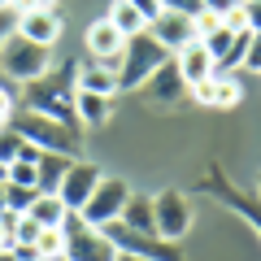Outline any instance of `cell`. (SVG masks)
<instances>
[{
	"mask_svg": "<svg viewBox=\"0 0 261 261\" xmlns=\"http://www.w3.org/2000/svg\"><path fill=\"white\" fill-rule=\"evenodd\" d=\"M161 61H170V53L148 35V31L130 35L126 48H122V57H118V92H140L144 79H148Z\"/></svg>",
	"mask_w": 261,
	"mask_h": 261,
	"instance_id": "obj_4",
	"label": "cell"
},
{
	"mask_svg": "<svg viewBox=\"0 0 261 261\" xmlns=\"http://www.w3.org/2000/svg\"><path fill=\"white\" fill-rule=\"evenodd\" d=\"M192 27H196V39H205V35H214V31L222 27V13H218V9H196L192 13Z\"/></svg>",
	"mask_w": 261,
	"mask_h": 261,
	"instance_id": "obj_25",
	"label": "cell"
},
{
	"mask_svg": "<svg viewBox=\"0 0 261 261\" xmlns=\"http://www.w3.org/2000/svg\"><path fill=\"white\" fill-rule=\"evenodd\" d=\"M9 5H13V0H0V9H9Z\"/></svg>",
	"mask_w": 261,
	"mask_h": 261,
	"instance_id": "obj_38",
	"label": "cell"
},
{
	"mask_svg": "<svg viewBox=\"0 0 261 261\" xmlns=\"http://www.w3.org/2000/svg\"><path fill=\"white\" fill-rule=\"evenodd\" d=\"M244 5V0H240ZM244 9H248V31H261V5H244Z\"/></svg>",
	"mask_w": 261,
	"mask_h": 261,
	"instance_id": "obj_32",
	"label": "cell"
},
{
	"mask_svg": "<svg viewBox=\"0 0 261 261\" xmlns=\"http://www.w3.org/2000/svg\"><path fill=\"white\" fill-rule=\"evenodd\" d=\"M83 44H87V53H92V61L113 65V70H118V57H122V48H126V35H122L109 18H96L92 27H87Z\"/></svg>",
	"mask_w": 261,
	"mask_h": 261,
	"instance_id": "obj_12",
	"label": "cell"
},
{
	"mask_svg": "<svg viewBox=\"0 0 261 261\" xmlns=\"http://www.w3.org/2000/svg\"><path fill=\"white\" fill-rule=\"evenodd\" d=\"M61 235H65V261H118V244L100 231L96 222H87L83 214H65L61 222Z\"/></svg>",
	"mask_w": 261,
	"mask_h": 261,
	"instance_id": "obj_3",
	"label": "cell"
},
{
	"mask_svg": "<svg viewBox=\"0 0 261 261\" xmlns=\"http://www.w3.org/2000/svg\"><path fill=\"white\" fill-rule=\"evenodd\" d=\"M105 18H109L126 39H130V35H140V31H148V22L140 18V9H135L130 0H109V13H105Z\"/></svg>",
	"mask_w": 261,
	"mask_h": 261,
	"instance_id": "obj_21",
	"label": "cell"
},
{
	"mask_svg": "<svg viewBox=\"0 0 261 261\" xmlns=\"http://www.w3.org/2000/svg\"><path fill=\"white\" fill-rule=\"evenodd\" d=\"M161 9H174V13H187V18H192V13L200 9V0H161Z\"/></svg>",
	"mask_w": 261,
	"mask_h": 261,
	"instance_id": "obj_30",
	"label": "cell"
},
{
	"mask_svg": "<svg viewBox=\"0 0 261 261\" xmlns=\"http://www.w3.org/2000/svg\"><path fill=\"white\" fill-rule=\"evenodd\" d=\"M257 192H261V178H257Z\"/></svg>",
	"mask_w": 261,
	"mask_h": 261,
	"instance_id": "obj_42",
	"label": "cell"
},
{
	"mask_svg": "<svg viewBox=\"0 0 261 261\" xmlns=\"http://www.w3.org/2000/svg\"><path fill=\"white\" fill-rule=\"evenodd\" d=\"M18 113V96L9 87H0V126H9V118Z\"/></svg>",
	"mask_w": 261,
	"mask_h": 261,
	"instance_id": "obj_28",
	"label": "cell"
},
{
	"mask_svg": "<svg viewBox=\"0 0 261 261\" xmlns=\"http://www.w3.org/2000/svg\"><path fill=\"white\" fill-rule=\"evenodd\" d=\"M0 261H18V252H13V248H0Z\"/></svg>",
	"mask_w": 261,
	"mask_h": 261,
	"instance_id": "obj_35",
	"label": "cell"
},
{
	"mask_svg": "<svg viewBox=\"0 0 261 261\" xmlns=\"http://www.w3.org/2000/svg\"><path fill=\"white\" fill-rule=\"evenodd\" d=\"M244 5H261V0H244Z\"/></svg>",
	"mask_w": 261,
	"mask_h": 261,
	"instance_id": "obj_40",
	"label": "cell"
},
{
	"mask_svg": "<svg viewBox=\"0 0 261 261\" xmlns=\"http://www.w3.org/2000/svg\"><path fill=\"white\" fill-rule=\"evenodd\" d=\"M18 261H39V257H18Z\"/></svg>",
	"mask_w": 261,
	"mask_h": 261,
	"instance_id": "obj_39",
	"label": "cell"
},
{
	"mask_svg": "<svg viewBox=\"0 0 261 261\" xmlns=\"http://www.w3.org/2000/svg\"><path fill=\"white\" fill-rule=\"evenodd\" d=\"M35 196H39V187H18V183H5V209H13V214H27Z\"/></svg>",
	"mask_w": 261,
	"mask_h": 261,
	"instance_id": "obj_23",
	"label": "cell"
},
{
	"mask_svg": "<svg viewBox=\"0 0 261 261\" xmlns=\"http://www.w3.org/2000/svg\"><path fill=\"white\" fill-rule=\"evenodd\" d=\"M222 27H226V31H235V35H244V31H248V9H244L240 0H235L231 9L222 13Z\"/></svg>",
	"mask_w": 261,
	"mask_h": 261,
	"instance_id": "obj_26",
	"label": "cell"
},
{
	"mask_svg": "<svg viewBox=\"0 0 261 261\" xmlns=\"http://www.w3.org/2000/svg\"><path fill=\"white\" fill-rule=\"evenodd\" d=\"M100 231L109 235V240L118 244V252H126V257H140V261H183V248L170 244V240H161V235H140V231H130V226H122V222H105Z\"/></svg>",
	"mask_w": 261,
	"mask_h": 261,
	"instance_id": "obj_6",
	"label": "cell"
},
{
	"mask_svg": "<svg viewBox=\"0 0 261 261\" xmlns=\"http://www.w3.org/2000/svg\"><path fill=\"white\" fill-rule=\"evenodd\" d=\"M61 13L57 9H31L18 18V35H27L31 44H44V48H57V39H61Z\"/></svg>",
	"mask_w": 261,
	"mask_h": 261,
	"instance_id": "obj_14",
	"label": "cell"
},
{
	"mask_svg": "<svg viewBox=\"0 0 261 261\" xmlns=\"http://www.w3.org/2000/svg\"><path fill=\"white\" fill-rule=\"evenodd\" d=\"M0 209H5V178H0Z\"/></svg>",
	"mask_w": 261,
	"mask_h": 261,
	"instance_id": "obj_36",
	"label": "cell"
},
{
	"mask_svg": "<svg viewBox=\"0 0 261 261\" xmlns=\"http://www.w3.org/2000/svg\"><path fill=\"white\" fill-rule=\"evenodd\" d=\"M5 170H9V166H0V178H5Z\"/></svg>",
	"mask_w": 261,
	"mask_h": 261,
	"instance_id": "obj_41",
	"label": "cell"
},
{
	"mask_svg": "<svg viewBox=\"0 0 261 261\" xmlns=\"http://www.w3.org/2000/svg\"><path fill=\"white\" fill-rule=\"evenodd\" d=\"M126 196H130V183H126V178H109V174H105L100 183H96L92 200H87L79 214H83L87 222H96V226L118 222V218H122V205H126Z\"/></svg>",
	"mask_w": 261,
	"mask_h": 261,
	"instance_id": "obj_8",
	"label": "cell"
},
{
	"mask_svg": "<svg viewBox=\"0 0 261 261\" xmlns=\"http://www.w3.org/2000/svg\"><path fill=\"white\" fill-rule=\"evenodd\" d=\"M70 161H74V157H65V152H44V148H39V157H35L39 192H57L61 178H65V170H70Z\"/></svg>",
	"mask_w": 261,
	"mask_h": 261,
	"instance_id": "obj_19",
	"label": "cell"
},
{
	"mask_svg": "<svg viewBox=\"0 0 261 261\" xmlns=\"http://www.w3.org/2000/svg\"><path fill=\"white\" fill-rule=\"evenodd\" d=\"M35 257H39V261H61V257H65V235H61V226H44V235H39V244H35Z\"/></svg>",
	"mask_w": 261,
	"mask_h": 261,
	"instance_id": "obj_22",
	"label": "cell"
},
{
	"mask_svg": "<svg viewBox=\"0 0 261 261\" xmlns=\"http://www.w3.org/2000/svg\"><path fill=\"white\" fill-rule=\"evenodd\" d=\"M9 126L18 130L27 144H35V148H44V152H65V157H74L79 152V126H70V122H57V118H48V113H35V109H18L9 118Z\"/></svg>",
	"mask_w": 261,
	"mask_h": 261,
	"instance_id": "obj_1",
	"label": "cell"
},
{
	"mask_svg": "<svg viewBox=\"0 0 261 261\" xmlns=\"http://www.w3.org/2000/svg\"><path fill=\"white\" fill-rule=\"evenodd\" d=\"M109 113H113V96L74 87V118H79V126H100V122H109Z\"/></svg>",
	"mask_w": 261,
	"mask_h": 261,
	"instance_id": "obj_16",
	"label": "cell"
},
{
	"mask_svg": "<svg viewBox=\"0 0 261 261\" xmlns=\"http://www.w3.org/2000/svg\"><path fill=\"white\" fill-rule=\"evenodd\" d=\"M57 5H61V0H13L9 9L22 18V13H31V9H57Z\"/></svg>",
	"mask_w": 261,
	"mask_h": 261,
	"instance_id": "obj_29",
	"label": "cell"
},
{
	"mask_svg": "<svg viewBox=\"0 0 261 261\" xmlns=\"http://www.w3.org/2000/svg\"><path fill=\"white\" fill-rule=\"evenodd\" d=\"M148 35L157 39V44L166 48L170 57H174V53H178V48H183V44H192V39H196V27H192V18H187V13L161 9L157 18L148 22Z\"/></svg>",
	"mask_w": 261,
	"mask_h": 261,
	"instance_id": "obj_13",
	"label": "cell"
},
{
	"mask_svg": "<svg viewBox=\"0 0 261 261\" xmlns=\"http://www.w3.org/2000/svg\"><path fill=\"white\" fill-rule=\"evenodd\" d=\"M152 218H157V235L170 244H178L192 226V200H187L178 187H166V192L152 196Z\"/></svg>",
	"mask_w": 261,
	"mask_h": 261,
	"instance_id": "obj_7",
	"label": "cell"
},
{
	"mask_svg": "<svg viewBox=\"0 0 261 261\" xmlns=\"http://www.w3.org/2000/svg\"><path fill=\"white\" fill-rule=\"evenodd\" d=\"M74 87L83 92H100V96H118V70L100 61H87L83 70H74Z\"/></svg>",
	"mask_w": 261,
	"mask_h": 261,
	"instance_id": "obj_18",
	"label": "cell"
},
{
	"mask_svg": "<svg viewBox=\"0 0 261 261\" xmlns=\"http://www.w3.org/2000/svg\"><path fill=\"white\" fill-rule=\"evenodd\" d=\"M0 248H13V240H9V231L0 226Z\"/></svg>",
	"mask_w": 261,
	"mask_h": 261,
	"instance_id": "obj_34",
	"label": "cell"
},
{
	"mask_svg": "<svg viewBox=\"0 0 261 261\" xmlns=\"http://www.w3.org/2000/svg\"><path fill=\"white\" fill-rule=\"evenodd\" d=\"M22 148H27V140H22L13 126H0V166H9V161L22 157Z\"/></svg>",
	"mask_w": 261,
	"mask_h": 261,
	"instance_id": "obj_24",
	"label": "cell"
},
{
	"mask_svg": "<svg viewBox=\"0 0 261 261\" xmlns=\"http://www.w3.org/2000/svg\"><path fill=\"white\" fill-rule=\"evenodd\" d=\"M61 261H65V257H61Z\"/></svg>",
	"mask_w": 261,
	"mask_h": 261,
	"instance_id": "obj_43",
	"label": "cell"
},
{
	"mask_svg": "<svg viewBox=\"0 0 261 261\" xmlns=\"http://www.w3.org/2000/svg\"><path fill=\"white\" fill-rule=\"evenodd\" d=\"M130 5L140 9V18H144V22H152V18L161 13V0H130Z\"/></svg>",
	"mask_w": 261,
	"mask_h": 261,
	"instance_id": "obj_31",
	"label": "cell"
},
{
	"mask_svg": "<svg viewBox=\"0 0 261 261\" xmlns=\"http://www.w3.org/2000/svg\"><path fill=\"white\" fill-rule=\"evenodd\" d=\"M118 261H140V257H126V252H122V257H118Z\"/></svg>",
	"mask_w": 261,
	"mask_h": 261,
	"instance_id": "obj_37",
	"label": "cell"
},
{
	"mask_svg": "<svg viewBox=\"0 0 261 261\" xmlns=\"http://www.w3.org/2000/svg\"><path fill=\"white\" fill-rule=\"evenodd\" d=\"M174 65H178V74H183L187 87H196V83H205L209 74H218V70H214V57H209V48L200 44V39H192V44L178 48V53H174Z\"/></svg>",
	"mask_w": 261,
	"mask_h": 261,
	"instance_id": "obj_15",
	"label": "cell"
},
{
	"mask_svg": "<svg viewBox=\"0 0 261 261\" xmlns=\"http://www.w3.org/2000/svg\"><path fill=\"white\" fill-rule=\"evenodd\" d=\"M140 92H144V100H148V105H178V100H187V96H192V87L183 83V74H178L174 57H170V61H161L157 70L144 79Z\"/></svg>",
	"mask_w": 261,
	"mask_h": 261,
	"instance_id": "obj_10",
	"label": "cell"
},
{
	"mask_svg": "<svg viewBox=\"0 0 261 261\" xmlns=\"http://www.w3.org/2000/svg\"><path fill=\"white\" fill-rule=\"evenodd\" d=\"M231 5H235V0H200V9H218V13H226Z\"/></svg>",
	"mask_w": 261,
	"mask_h": 261,
	"instance_id": "obj_33",
	"label": "cell"
},
{
	"mask_svg": "<svg viewBox=\"0 0 261 261\" xmlns=\"http://www.w3.org/2000/svg\"><path fill=\"white\" fill-rule=\"evenodd\" d=\"M122 226H130V231H140V235H157V218H152V196L144 192H130L126 196V205H122Z\"/></svg>",
	"mask_w": 261,
	"mask_h": 261,
	"instance_id": "obj_17",
	"label": "cell"
},
{
	"mask_svg": "<svg viewBox=\"0 0 261 261\" xmlns=\"http://www.w3.org/2000/svg\"><path fill=\"white\" fill-rule=\"evenodd\" d=\"M105 178V170L96 166V161H70V170H65V178H61V187H57V196L65 200V209H83L87 200H92V192H96V183Z\"/></svg>",
	"mask_w": 261,
	"mask_h": 261,
	"instance_id": "obj_9",
	"label": "cell"
},
{
	"mask_svg": "<svg viewBox=\"0 0 261 261\" xmlns=\"http://www.w3.org/2000/svg\"><path fill=\"white\" fill-rule=\"evenodd\" d=\"M22 109H35V113H48V118H57V122L79 126V118H74V70H57V74L48 70L44 79L27 83Z\"/></svg>",
	"mask_w": 261,
	"mask_h": 261,
	"instance_id": "obj_2",
	"label": "cell"
},
{
	"mask_svg": "<svg viewBox=\"0 0 261 261\" xmlns=\"http://www.w3.org/2000/svg\"><path fill=\"white\" fill-rule=\"evenodd\" d=\"M27 214L35 218L39 226H61L70 209H65V200H61V196H57V192H39L35 200H31V209H27Z\"/></svg>",
	"mask_w": 261,
	"mask_h": 261,
	"instance_id": "obj_20",
	"label": "cell"
},
{
	"mask_svg": "<svg viewBox=\"0 0 261 261\" xmlns=\"http://www.w3.org/2000/svg\"><path fill=\"white\" fill-rule=\"evenodd\" d=\"M192 100L205 105V109H235L244 100V83L235 74H209L205 83L192 87Z\"/></svg>",
	"mask_w": 261,
	"mask_h": 261,
	"instance_id": "obj_11",
	"label": "cell"
},
{
	"mask_svg": "<svg viewBox=\"0 0 261 261\" xmlns=\"http://www.w3.org/2000/svg\"><path fill=\"white\" fill-rule=\"evenodd\" d=\"M244 70L261 74V31H248V48H244Z\"/></svg>",
	"mask_w": 261,
	"mask_h": 261,
	"instance_id": "obj_27",
	"label": "cell"
},
{
	"mask_svg": "<svg viewBox=\"0 0 261 261\" xmlns=\"http://www.w3.org/2000/svg\"><path fill=\"white\" fill-rule=\"evenodd\" d=\"M0 70L9 79H18V83H35V79H44L53 70V48L31 44L27 35L13 31V35L0 39Z\"/></svg>",
	"mask_w": 261,
	"mask_h": 261,
	"instance_id": "obj_5",
	"label": "cell"
}]
</instances>
